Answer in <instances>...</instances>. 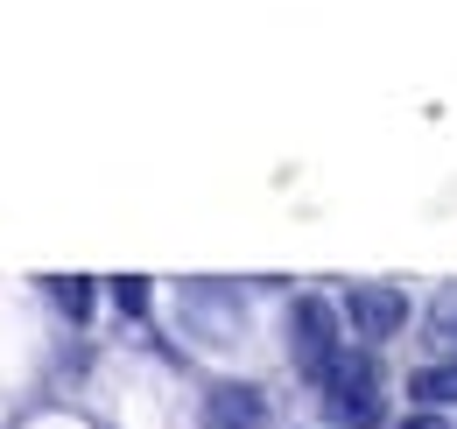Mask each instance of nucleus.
I'll use <instances>...</instances> for the list:
<instances>
[{"mask_svg": "<svg viewBox=\"0 0 457 429\" xmlns=\"http://www.w3.org/2000/svg\"><path fill=\"white\" fill-rule=\"evenodd\" d=\"M204 429H268V394L246 380H219L204 394Z\"/></svg>", "mask_w": 457, "mask_h": 429, "instance_id": "4", "label": "nucleus"}, {"mask_svg": "<svg viewBox=\"0 0 457 429\" xmlns=\"http://www.w3.org/2000/svg\"><path fill=\"white\" fill-rule=\"evenodd\" d=\"M50 296H57V310H63V317H78V324H85V310H92V289H85V282H71V274H50Z\"/></svg>", "mask_w": 457, "mask_h": 429, "instance_id": "6", "label": "nucleus"}, {"mask_svg": "<svg viewBox=\"0 0 457 429\" xmlns=\"http://www.w3.org/2000/svg\"><path fill=\"white\" fill-rule=\"evenodd\" d=\"M317 394H324V416L338 429H380V416H387V401H380V366H373L366 352H338L331 374L317 380Z\"/></svg>", "mask_w": 457, "mask_h": 429, "instance_id": "1", "label": "nucleus"}, {"mask_svg": "<svg viewBox=\"0 0 457 429\" xmlns=\"http://www.w3.org/2000/svg\"><path fill=\"white\" fill-rule=\"evenodd\" d=\"M113 303L127 310V317H141V310H148V282H134V274H127V282H113Z\"/></svg>", "mask_w": 457, "mask_h": 429, "instance_id": "7", "label": "nucleus"}, {"mask_svg": "<svg viewBox=\"0 0 457 429\" xmlns=\"http://www.w3.org/2000/svg\"><path fill=\"white\" fill-rule=\"evenodd\" d=\"M345 324H352V338L387 345V338H401V324H408V296H401L395 282H359L345 296Z\"/></svg>", "mask_w": 457, "mask_h": 429, "instance_id": "3", "label": "nucleus"}, {"mask_svg": "<svg viewBox=\"0 0 457 429\" xmlns=\"http://www.w3.org/2000/svg\"><path fill=\"white\" fill-rule=\"evenodd\" d=\"M408 401L415 408H457V359H429L408 374Z\"/></svg>", "mask_w": 457, "mask_h": 429, "instance_id": "5", "label": "nucleus"}, {"mask_svg": "<svg viewBox=\"0 0 457 429\" xmlns=\"http://www.w3.org/2000/svg\"><path fill=\"white\" fill-rule=\"evenodd\" d=\"M401 429H444V416H436V408H415V416H408Z\"/></svg>", "mask_w": 457, "mask_h": 429, "instance_id": "8", "label": "nucleus"}, {"mask_svg": "<svg viewBox=\"0 0 457 429\" xmlns=\"http://www.w3.org/2000/svg\"><path fill=\"white\" fill-rule=\"evenodd\" d=\"M288 352H295V374L303 380L331 374L345 338H338V310H331L324 296H295V303H288Z\"/></svg>", "mask_w": 457, "mask_h": 429, "instance_id": "2", "label": "nucleus"}]
</instances>
